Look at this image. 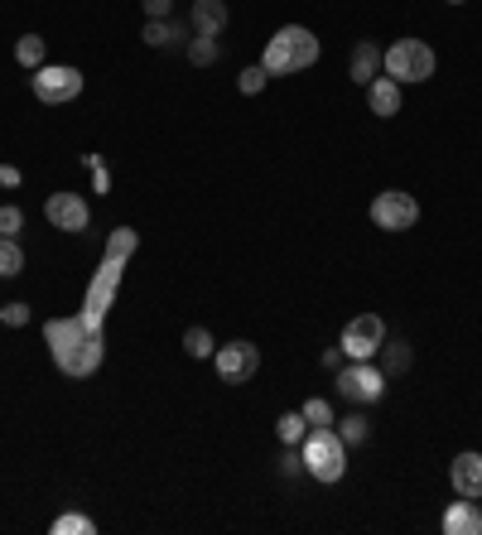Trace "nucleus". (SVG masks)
I'll use <instances>...</instances> for the list:
<instances>
[{
    "mask_svg": "<svg viewBox=\"0 0 482 535\" xmlns=\"http://www.w3.org/2000/svg\"><path fill=\"white\" fill-rule=\"evenodd\" d=\"M44 348L63 376H92L107 357V338H102V328H87L82 319H49L44 323Z\"/></svg>",
    "mask_w": 482,
    "mask_h": 535,
    "instance_id": "1",
    "label": "nucleus"
},
{
    "mask_svg": "<svg viewBox=\"0 0 482 535\" xmlns=\"http://www.w3.org/2000/svg\"><path fill=\"white\" fill-rule=\"evenodd\" d=\"M319 39L309 34L304 25H285L270 34L266 54H261V68H266L270 78H285V73H304V68H314L319 63Z\"/></svg>",
    "mask_w": 482,
    "mask_h": 535,
    "instance_id": "2",
    "label": "nucleus"
},
{
    "mask_svg": "<svg viewBox=\"0 0 482 535\" xmlns=\"http://www.w3.org/2000/svg\"><path fill=\"white\" fill-rule=\"evenodd\" d=\"M299 458H304V473L319 482H338L348 473V444L338 439V429H309L299 439Z\"/></svg>",
    "mask_w": 482,
    "mask_h": 535,
    "instance_id": "3",
    "label": "nucleus"
},
{
    "mask_svg": "<svg viewBox=\"0 0 482 535\" xmlns=\"http://www.w3.org/2000/svg\"><path fill=\"white\" fill-rule=\"evenodd\" d=\"M381 68H386V78L405 82H429L434 78V68H439V58L429 49L425 39H396L386 54H381Z\"/></svg>",
    "mask_w": 482,
    "mask_h": 535,
    "instance_id": "4",
    "label": "nucleus"
},
{
    "mask_svg": "<svg viewBox=\"0 0 482 535\" xmlns=\"http://www.w3.org/2000/svg\"><path fill=\"white\" fill-rule=\"evenodd\" d=\"M121 270H126V261H116V256H102L97 275L87 280V295H82V314H78L87 328H102V319H107V309H111V299H116V285H121Z\"/></svg>",
    "mask_w": 482,
    "mask_h": 535,
    "instance_id": "5",
    "label": "nucleus"
},
{
    "mask_svg": "<svg viewBox=\"0 0 482 535\" xmlns=\"http://www.w3.org/2000/svg\"><path fill=\"white\" fill-rule=\"evenodd\" d=\"M29 87H34V97L44 107H63V102H78L82 97V73L68 68V63H44V68H34Z\"/></svg>",
    "mask_w": 482,
    "mask_h": 535,
    "instance_id": "6",
    "label": "nucleus"
},
{
    "mask_svg": "<svg viewBox=\"0 0 482 535\" xmlns=\"http://www.w3.org/2000/svg\"><path fill=\"white\" fill-rule=\"evenodd\" d=\"M386 343V319L381 314H357V319L343 328V338H338V348L348 362H372L376 352Z\"/></svg>",
    "mask_w": 482,
    "mask_h": 535,
    "instance_id": "7",
    "label": "nucleus"
},
{
    "mask_svg": "<svg viewBox=\"0 0 482 535\" xmlns=\"http://www.w3.org/2000/svg\"><path fill=\"white\" fill-rule=\"evenodd\" d=\"M372 222L381 227V232H410V227L420 222V203H415V193H401V188L376 193L372 198Z\"/></svg>",
    "mask_w": 482,
    "mask_h": 535,
    "instance_id": "8",
    "label": "nucleus"
},
{
    "mask_svg": "<svg viewBox=\"0 0 482 535\" xmlns=\"http://www.w3.org/2000/svg\"><path fill=\"white\" fill-rule=\"evenodd\" d=\"M338 396H348L352 405H376L381 396H386V372L372 367V362L338 367Z\"/></svg>",
    "mask_w": 482,
    "mask_h": 535,
    "instance_id": "9",
    "label": "nucleus"
},
{
    "mask_svg": "<svg viewBox=\"0 0 482 535\" xmlns=\"http://www.w3.org/2000/svg\"><path fill=\"white\" fill-rule=\"evenodd\" d=\"M213 367H217V376H222L227 386H241V381H251L256 367H261V348H256V343H246V338H237V343H227V348L213 352Z\"/></svg>",
    "mask_w": 482,
    "mask_h": 535,
    "instance_id": "10",
    "label": "nucleus"
},
{
    "mask_svg": "<svg viewBox=\"0 0 482 535\" xmlns=\"http://www.w3.org/2000/svg\"><path fill=\"white\" fill-rule=\"evenodd\" d=\"M44 217L54 222L58 232H87V222H92V208H87V198L82 193H49V203H44Z\"/></svg>",
    "mask_w": 482,
    "mask_h": 535,
    "instance_id": "11",
    "label": "nucleus"
},
{
    "mask_svg": "<svg viewBox=\"0 0 482 535\" xmlns=\"http://www.w3.org/2000/svg\"><path fill=\"white\" fill-rule=\"evenodd\" d=\"M449 482H454V492L458 497H473L478 502L482 497V454H458L454 463H449Z\"/></svg>",
    "mask_w": 482,
    "mask_h": 535,
    "instance_id": "12",
    "label": "nucleus"
},
{
    "mask_svg": "<svg viewBox=\"0 0 482 535\" xmlns=\"http://www.w3.org/2000/svg\"><path fill=\"white\" fill-rule=\"evenodd\" d=\"M444 535H478L482 531V511L473 497H458V502H449V511H444Z\"/></svg>",
    "mask_w": 482,
    "mask_h": 535,
    "instance_id": "13",
    "label": "nucleus"
},
{
    "mask_svg": "<svg viewBox=\"0 0 482 535\" xmlns=\"http://www.w3.org/2000/svg\"><path fill=\"white\" fill-rule=\"evenodd\" d=\"M367 107H372V116H401V82L372 78L367 82Z\"/></svg>",
    "mask_w": 482,
    "mask_h": 535,
    "instance_id": "14",
    "label": "nucleus"
},
{
    "mask_svg": "<svg viewBox=\"0 0 482 535\" xmlns=\"http://www.w3.org/2000/svg\"><path fill=\"white\" fill-rule=\"evenodd\" d=\"M193 29L217 39L227 29V0H193Z\"/></svg>",
    "mask_w": 482,
    "mask_h": 535,
    "instance_id": "15",
    "label": "nucleus"
},
{
    "mask_svg": "<svg viewBox=\"0 0 482 535\" xmlns=\"http://www.w3.org/2000/svg\"><path fill=\"white\" fill-rule=\"evenodd\" d=\"M348 73H352V82H372V78H381V49L362 39V44L352 49V58H348Z\"/></svg>",
    "mask_w": 482,
    "mask_h": 535,
    "instance_id": "16",
    "label": "nucleus"
},
{
    "mask_svg": "<svg viewBox=\"0 0 482 535\" xmlns=\"http://www.w3.org/2000/svg\"><path fill=\"white\" fill-rule=\"evenodd\" d=\"M25 270V251L15 237H0V280H15Z\"/></svg>",
    "mask_w": 482,
    "mask_h": 535,
    "instance_id": "17",
    "label": "nucleus"
},
{
    "mask_svg": "<svg viewBox=\"0 0 482 535\" xmlns=\"http://www.w3.org/2000/svg\"><path fill=\"white\" fill-rule=\"evenodd\" d=\"M135 246H140V232L135 227H116L107 237V256H116V261H131Z\"/></svg>",
    "mask_w": 482,
    "mask_h": 535,
    "instance_id": "18",
    "label": "nucleus"
},
{
    "mask_svg": "<svg viewBox=\"0 0 482 535\" xmlns=\"http://www.w3.org/2000/svg\"><path fill=\"white\" fill-rule=\"evenodd\" d=\"M179 39H184V29L169 25V20H150V25H145V44H150V49H169V44H179Z\"/></svg>",
    "mask_w": 482,
    "mask_h": 535,
    "instance_id": "19",
    "label": "nucleus"
},
{
    "mask_svg": "<svg viewBox=\"0 0 482 535\" xmlns=\"http://www.w3.org/2000/svg\"><path fill=\"white\" fill-rule=\"evenodd\" d=\"M15 63H20V68H44V39H39V34H25V39L15 44Z\"/></svg>",
    "mask_w": 482,
    "mask_h": 535,
    "instance_id": "20",
    "label": "nucleus"
},
{
    "mask_svg": "<svg viewBox=\"0 0 482 535\" xmlns=\"http://www.w3.org/2000/svg\"><path fill=\"white\" fill-rule=\"evenodd\" d=\"M275 434H280V444H299V439L309 434V420H304L299 410H290V415H280V420H275Z\"/></svg>",
    "mask_w": 482,
    "mask_h": 535,
    "instance_id": "21",
    "label": "nucleus"
},
{
    "mask_svg": "<svg viewBox=\"0 0 482 535\" xmlns=\"http://www.w3.org/2000/svg\"><path fill=\"white\" fill-rule=\"evenodd\" d=\"M299 415L309 420V429H328V425H333V405L323 401V396H309V401L299 405Z\"/></svg>",
    "mask_w": 482,
    "mask_h": 535,
    "instance_id": "22",
    "label": "nucleus"
},
{
    "mask_svg": "<svg viewBox=\"0 0 482 535\" xmlns=\"http://www.w3.org/2000/svg\"><path fill=\"white\" fill-rule=\"evenodd\" d=\"M184 352H188V357H198V362H203V357H213V352H217L213 333H208V328H188V333H184Z\"/></svg>",
    "mask_w": 482,
    "mask_h": 535,
    "instance_id": "23",
    "label": "nucleus"
},
{
    "mask_svg": "<svg viewBox=\"0 0 482 535\" xmlns=\"http://www.w3.org/2000/svg\"><path fill=\"white\" fill-rule=\"evenodd\" d=\"M333 425H338V439H343V444H362V439L372 434V420H367V415H348V420H333Z\"/></svg>",
    "mask_w": 482,
    "mask_h": 535,
    "instance_id": "24",
    "label": "nucleus"
},
{
    "mask_svg": "<svg viewBox=\"0 0 482 535\" xmlns=\"http://www.w3.org/2000/svg\"><path fill=\"white\" fill-rule=\"evenodd\" d=\"M97 526H92V516H78V511H63L54 521V535H92Z\"/></svg>",
    "mask_w": 482,
    "mask_h": 535,
    "instance_id": "25",
    "label": "nucleus"
},
{
    "mask_svg": "<svg viewBox=\"0 0 482 535\" xmlns=\"http://www.w3.org/2000/svg\"><path fill=\"white\" fill-rule=\"evenodd\" d=\"M217 54H222V49H217V39H208V34H198V39L188 44V58H193L198 68H208V63H217Z\"/></svg>",
    "mask_w": 482,
    "mask_h": 535,
    "instance_id": "26",
    "label": "nucleus"
},
{
    "mask_svg": "<svg viewBox=\"0 0 482 535\" xmlns=\"http://www.w3.org/2000/svg\"><path fill=\"white\" fill-rule=\"evenodd\" d=\"M266 82H270V73L256 63V68H241V78H237V87L246 92V97H256V92H266Z\"/></svg>",
    "mask_w": 482,
    "mask_h": 535,
    "instance_id": "27",
    "label": "nucleus"
},
{
    "mask_svg": "<svg viewBox=\"0 0 482 535\" xmlns=\"http://www.w3.org/2000/svg\"><path fill=\"white\" fill-rule=\"evenodd\" d=\"M20 227H25V208L5 203V208H0V237H20Z\"/></svg>",
    "mask_w": 482,
    "mask_h": 535,
    "instance_id": "28",
    "label": "nucleus"
},
{
    "mask_svg": "<svg viewBox=\"0 0 482 535\" xmlns=\"http://www.w3.org/2000/svg\"><path fill=\"white\" fill-rule=\"evenodd\" d=\"M381 357H386V372H405V367H410L405 343H381Z\"/></svg>",
    "mask_w": 482,
    "mask_h": 535,
    "instance_id": "29",
    "label": "nucleus"
},
{
    "mask_svg": "<svg viewBox=\"0 0 482 535\" xmlns=\"http://www.w3.org/2000/svg\"><path fill=\"white\" fill-rule=\"evenodd\" d=\"M0 323H10V328H25V323H29V304H5V309H0Z\"/></svg>",
    "mask_w": 482,
    "mask_h": 535,
    "instance_id": "30",
    "label": "nucleus"
},
{
    "mask_svg": "<svg viewBox=\"0 0 482 535\" xmlns=\"http://www.w3.org/2000/svg\"><path fill=\"white\" fill-rule=\"evenodd\" d=\"M87 164H92V179H97V193H107V188H111V174L102 169V160H97V155H87Z\"/></svg>",
    "mask_w": 482,
    "mask_h": 535,
    "instance_id": "31",
    "label": "nucleus"
},
{
    "mask_svg": "<svg viewBox=\"0 0 482 535\" xmlns=\"http://www.w3.org/2000/svg\"><path fill=\"white\" fill-rule=\"evenodd\" d=\"M140 5H145L150 20H169V5H174V0H140Z\"/></svg>",
    "mask_w": 482,
    "mask_h": 535,
    "instance_id": "32",
    "label": "nucleus"
},
{
    "mask_svg": "<svg viewBox=\"0 0 482 535\" xmlns=\"http://www.w3.org/2000/svg\"><path fill=\"white\" fill-rule=\"evenodd\" d=\"M280 473H285V478L304 473V458H299V454H280Z\"/></svg>",
    "mask_w": 482,
    "mask_h": 535,
    "instance_id": "33",
    "label": "nucleus"
},
{
    "mask_svg": "<svg viewBox=\"0 0 482 535\" xmlns=\"http://www.w3.org/2000/svg\"><path fill=\"white\" fill-rule=\"evenodd\" d=\"M20 184V169L15 164H0V188H15Z\"/></svg>",
    "mask_w": 482,
    "mask_h": 535,
    "instance_id": "34",
    "label": "nucleus"
},
{
    "mask_svg": "<svg viewBox=\"0 0 482 535\" xmlns=\"http://www.w3.org/2000/svg\"><path fill=\"white\" fill-rule=\"evenodd\" d=\"M323 367H328V372H338V367H343V348H328V352H323Z\"/></svg>",
    "mask_w": 482,
    "mask_h": 535,
    "instance_id": "35",
    "label": "nucleus"
},
{
    "mask_svg": "<svg viewBox=\"0 0 482 535\" xmlns=\"http://www.w3.org/2000/svg\"><path fill=\"white\" fill-rule=\"evenodd\" d=\"M449 5H463V0H449Z\"/></svg>",
    "mask_w": 482,
    "mask_h": 535,
    "instance_id": "36",
    "label": "nucleus"
},
{
    "mask_svg": "<svg viewBox=\"0 0 482 535\" xmlns=\"http://www.w3.org/2000/svg\"><path fill=\"white\" fill-rule=\"evenodd\" d=\"M478 502H482V497H478ZM478 511H482V507H478Z\"/></svg>",
    "mask_w": 482,
    "mask_h": 535,
    "instance_id": "37",
    "label": "nucleus"
}]
</instances>
